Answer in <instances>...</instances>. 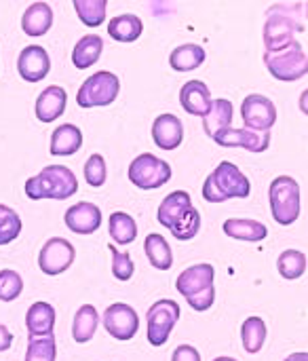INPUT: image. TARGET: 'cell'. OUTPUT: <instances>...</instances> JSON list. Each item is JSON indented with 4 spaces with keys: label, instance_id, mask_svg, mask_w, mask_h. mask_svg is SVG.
Instances as JSON below:
<instances>
[{
    "label": "cell",
    "instance_id": "obj_14",
    "mask_svg": "<svg viewBox=\"0 0 308 361\" xmlns=\"http://www.w3.org/2000/svg\"><path fill=\"white\" fill-rule=\"evenodd\" d=\"M51 70L49 53L40 44L25 47L17 57V72L27 82H40Z\"/></svg>",
    "mask_w": 308,
    "mask_h": 361
},
{
    "label": "cell",
    "instance_id": "obj_26",
    "mask_svg": "<svg viewBox=\"0 0 308 361\" xmlns=\"http://www.w3.org/2000/svg\"><path fill=\"white\" fill-rule=\"evenodd\" d=\"M101 51H104V40L97 34H87L76 42L72 51V63L80 70L91 68L101 57Z\"/></svg>",
    "mask_w": 308,
    "mask_h": 361
},
{
    "label": "cell",
    "instance_id": "obj_27",
    "mask_svg": "<svg viewBox=\"0 0 308 361\" xmlns=\"http://www.w3.org/2000/svg\"><path fill=\"white\" fill-rule=\"evenodd\" d=\"M142 32H144L142 19L131 13L112 17V21L108 23V34L118 42H133L142 36Z\"/></svg>",
    "mask_w": 308,
    "mask_h": 361
},
{
    "label": "cell",
    "instance_id": "obj_17",
    "mask_svg": "<svg viewBox=\"0 0 308 361\" xmlns=\"http://www.w3.org/2000/svg\"><path fill=\"white\" fill-rule=\"evenodd\" d=\"M66 104H68V95L63 87H47L36 97V106H34L36 118L40 123H53L66 112Z\"/></svg>",
    "mask_w": 308,
    "mask_h": 361
},
{
    "label": "cell",
    "instance_id": "obj_2",
    "mask_svg": "<svg viewBox=\"0 0 308 361\" xmlns=\"http://www.w3.org/2000/svg\"><path fill=\"white\" fill-rule=\"evenodd\" d=\"M78 190V180L74 171L66 165H49L34 178L25 182V197L32 201L55 199L66 201Z\"/></svg>",
    "mask_w": 308,
    "mask_h": 361
},
{
    "label": "cell",
    "instance_id": "obj_36",
    "mask_svg": "<svg viewBox=\"0 0 308 361\" xmlns=\"http://www.w3.org/2000/svg\"><path fill=\"white\" fill-rule=\"evenodd\" d=\"M21 233V218L15 209L0 203V245H8Z\"/></svg>",
    "mask_w": 308,
    "mask_h": 361
},
{
    "label": "cell",
    "instance_id": "obj_41",
    "mask_svg": "<svg viewBox=\"0 0 308 361\" xmlns=\"http://www.w3.org/2000/svg\"><path fill=\"white\" fill-rule=\"evenodd\" d=\"M11 345H13V334H11V330H8L6 326L0 324V353L8 351Z\"/></svg>",
    "mask_w": 308,
    "mask_h": 361
},
{
    "label": "cell",
    "instance_id": "obj_21",
    "mask_svg": "<svg viewBox=\"0 0 308 361\" xmlns=\"http://www.w3.org/2000/svg\"><path fill=\"white\" fill-rule=\"evenodd\" d=\"M53 25V8L47 2H34L21 17V27L27 36H42Z\"/></svg>",
    "mask_w": 308,
    "mask_h": 361
},
{
    "label": "cell",
    "instance_id": "obj_28",
    "mask_svg": "<svg viewBox=\"0 0 308 361\" xmlns=\"http://www.w3.org/2000/svg\"><path fill=\"white\" fill-rule=\"evenodd\" d=\"M144 252L150 260V264L159 271H169L173 264V254L171 247L167 243L165 237H161L159 233H150L144 241Z\"/></svg>",
    "mask_w": 308,
    "mask_h": 361
},
{
    "label": "cell",
    "instance_id": "obj_18",
    "mask_svg": "<svg viewBox=\"0 0 308 361\" xmlns=\"http://www.w3.org/2000/svg\"><path fill=\"white\" fill-rule=\"evenodd\" d=\"M180 104L182 108L192 116H205L211 106V93L209 87L203 80H188L180 89Z\"/></svg>",
    "mask_w": 308,
    "mask_h": 361
},
{
    "label": "cell",
    "instance_id": "obj_37",
    "mask_svg": "<svg viewBox=\"0 0 308 361\" xmlns=\"http://www.w3.org/2000/svg\"><path fill=\"white\" fill-rule=\"evenodd\" d=\"M23 292V279L17 271L4 269L0 271V300L2 302H13L19 298Z\"/></svg>",
    "mask_w": 308,
    "mask_h": 361
},
{
    "label": "cell",
    "instance_id": "obj_10",
    "mask_svg": "<svg viewBox=\"0 0 308 361\" xmlns=\"http://www.w3.org/2000/svg\"><path fill=\"white\" fill-rule=\"evenodd\" d=\"M241 116H243L245 129L269 133L271 127L277 123V108L266 95L252 93L241 104Z\"/></svg>",
    "mask_w": 308,
    "mask_h": 361
},
{
    "label": "cell",
    "instance_id": "obj_29",
    "mask_svg": "<svg viewBox=\"0 0 308 361\" xmlns=\"http://www.w3.org/2000/svg\"><path fill=\"white\" fill-rule=\"evenodd\" d=\"M97 324H99V315L95 311L93 305H82L76 315H74V322H72V336L78 345H85L93 338L95 330H97Z\"/></svg>",
    "mask_w": 308,
    "mask_h": 361
},
{
    "label": "cell",
    "instance_id": "obj_9",
    "mask_svg": "<svg viewBox=\"0 0 308 361\" xmlns=\"http://www.w3.org/2000/svg\"><path fill=\"white\" fill-rule=\"evenodd\" d=\"M146 319H148V343L152 347H163L169 341V334L180 319V305L163 298L148 309Z\"/></svg>",
    "mask_w": 308,
    "mask_h": 361
},
{
    "label": "cell",
    "instance_id": "obj_33",
    "mask_svg": "<svg viewBox=\"0 0 308 361\" xmlns=\"http://www.w3.org/2000/svg\"><path fill=\"white\" fill-rule=\"evenodd\" d=\"M74 8H76L78 19L87 27H97L106 19L108 2L106 0H74Z\"/></svg>",
    "mask_w": 308,
    "mask_h": 361
},
{
    "label": "cell",
    "instance_id": "obj_6",
    "mask_svg": "<svg viewBox=\"0 0 308 361\" xmlns=\"http://www.w3.org/2000/svg\"><path fill=\"white\" fill-rule=\"evenodd\" d=\"M264 63H266L269 72L277 80H283V82L298 80V78L307 76L308 72L307 51L298 40H292L288 47H283L279 51L264 53Z\"/></svg>",
    "mask_w": 308,
    "mask_h": 361
},
{
    "label": "cell",
    "instance_id": "obj_32",
    "mask_svg": "<svg viewBox=\"0 0 308 361\" xmlns=\"http://www.w3.org/2000/svg\"><path fill=\"white\" fill-rule=\"evenodd\" d=\"M279 275L288 281L300 279L307 273V256L298 250H285L277 260Z\"/></svg>",
    "mask_w": 308,
    "mask_h": 361
},
{
    "label": "cell",
    "instance_id": "obj_24",
    "mask_svg": "<svg viewBox=\"0 0 308 361\" xmlns=\"http://www.w3.org/2000/svg\"><path fill=\"white\" fill-rule=\"evenodd\" d=\"M224 233L237 241H252L258 243L269 237V228L258 222V220H247V218H230L224 222Z\"/></svg>",
    "mask_w": 308,
    "mask_h": 361
},
{
    "label": "cell",
    "instance_id": "obj_23",
    "mask_svg": "<svg viewBox=\"0 0 308 361\" xmlns=\"http://www.w3.org/2000/svg\"><path fill=\"white\" fill-rule=\"evenodd\" d=\"M195 205H192V199H190V195L186 192V190H175V192H171V195H167L165 199H163V203L159 205V222L165 226V228H169V226H173L188 209H192Z\"/></svg>",
    "mask_w": 308,
    "mask_h": 361
},
{
    "label": "cell",
    "instance_id": "obj_39",
    "mask_svg": "<svg viewBox=\"0 0 308 361\" xmlns=\"http://www.w3.org/2000/svg\"><path fill=\"white\" fill-rule=\"evenodd\" d=\"M108 250L112 252V275L118 279V281H129L133 277V260L127 252H118L114 245H108Z\"/></svg>",
    "mask_w": 308,
    "mask_h": 361
},
{
    "label": "cell",
    "instance_id": "obj_38",
    "mask_svg": "<svg viewBox=\"0 0 308 361\" xmlns=\"http://www.w3.org/2000/svg\"><path fill=\"white\" fill-rule=\"evenodd\" d=\"M108 169H106V159L101 154H91L85 163V180L89 186L99 188L106 184Z\"/></svg>",
    "mask_w": 308,
    "mask_h": 361
},
{
    "label": "cell",
    "instance_id": "obj_12",
    "mask_svg": "<svg viewBox=\"0 0 308 361\" xmlns=\"http://www.w3.org/2000/svg\"><path fill=\"white\" fill-rule=\"evenodd\" d=\"M101 322H104L106 332L112 338L121 341V343L131 341L137 334V330H140V317H137V313L129 305H125V302L110 305L104 311Z\"/></svg>",
    "mask_w": 308,
    "mask_h": 361
},
{
    "label": "cell",
    "instance_id": "obj_31",
    "mask_svg": "<svg viewBox=\"0 0 308 361\" xmlns=\"http://www.w3.org/2000/svg\"><path fill=\"white\" fill-rule=\"evenodd\" d=\"M108 228H110V237L116 245H129L137 237V224L125 212H114L108 220Z\"/></svg>",
    "mask_w": 308,
    "mask_h": 361
},
{
    "label": "cell",
    "instance_id": "obj_43",
    "mask_svg": "<svg viewBox=\"0 0 308 361\" xmlns=\"http://www.w3.org/2000/svg\"><path fill=\"white\" fill-rule=\"evenodd\" d=\"M214 361H239V360H235V357H218V360H214Z\"/></svg>",
    "mask_w": 308,
    "mask_h": 361
},
{
    "label": "cell",
    "instance_id": "obj_40",
    "mask_svg": "<svg viewBox=\"0 0 308 361\" xmlns=\"http://www.w3.org/2000/svg\"><path fill=\"white\" fill-rule=\"evenodd\" d=\"M171 361H201V353L192 347V345H180L173 355Z\"/></svg>",
    "mask_w": 308,
    "mask_h": 361
},
{
    "label": "cell",
    "instance_id": "obj_42",
    "mask_svg": "<svg viewBox=\"0 0 308 361\" xmlns=\"http://www.w3.org/2000/svg\"><path fill=\"white\" fill-rule=\"evenodd\" d=\"M283 361H308V353H304V351L302 353H292L290 357H285Z\"/></svg>",
    "mask_w": 308,
    "mask_h": 361
},
{
    "label": "cell",
    "instance_id": "obj_4",
    "mask_svg": "<svg viewBox=\"0 0 308 361\" xmlns=\"http://www.w3.org/2000/svg\"><path fill=\"white\" fill-rule=\"evenodd\" d=\"M214 277H216V271L211 264H195L178 277L175 288L195 311L203 313V311H209L216 300Z\"/></svg>",
    "mask_w": 308,
    "mask_h": 361
},
{
    "label": "cell",
    "instance_id": "obj_16",
    "mask_svg": "<svg viewBox=\"0 0 308 361\" xmlns=\"http://www.w3.org/2000/svg\"><path fill=\"white\" fill-rule=\"evenodd\" d=\"M152 140L161 150H175L184 140V125L175 114H161L152 123Z\"/></svg>",
    "mask_w": 308,
    "mask_h": 361
},
{
    "label": "cell",
    "instance_id": "obj_8",
    "mask_svg": "<svg viewBox=\"0 0 308 361\" xmlns=\"http://www.w3.org/2000/svg\"><path fill=\"white\" fill-rule=\"evenodd\" d=\"M129 180L133 182V186L142 190H154L171 180V167L167 161L159 159L156 154L144 152L131 161Z\"/></svg>",
    "mask_w": 308,
    "mask_h": 361
},
{
    "label": "cell",
    "instance_id": "obj_3",
    "mask_svg": "<svg viewBox=\"0 0 308 361\" xmlns=\"http://www.w3.org/2000/svg\"><path fill=\"white\" fill-rule=\"evenodd\" d=\"M252 184L247 176L230 161H222L203 184V199L209 203H224L228 199H247Z\"/></svg>",
    "mask_w": 308,
    "mask_h": 361
},
{
    "label": "cell",
    "instance_id": "obj_13",
    "mask_svg": "<svg viewBox=\"0 0 308 361\" xmlns=\"http://www.w3.org/2000/svg\"><path fill=\"white\" fill-rule=\"evenodd\" d=\"M218 146L222 148H245L247 152H264L271 146V135L260 133V131H250V129H237L228 127L216 137H211Z\"/></svg>",
    "mask_w": 308,
    "mask_h": 361
},
{
    "label": "cell",
    "instance_id": "obj_30",
    "mask_svg": "<svg viewBox=\"0 0 308 361\" xmlns=\"http://www.w3.org/2000/svg\"><path fill=\"white\" fill-rule=\"evenodd\" d=\"M266 324L262 317H247L241 326V338H243V347L250 355H256L262 351L264 343H266Z\"/></svg>",
    "mask_w": 308,
    "mask_h": 361
},
{
    "label": "cell",
    "instance_id": "obj_11",
    "mask_svg": "<svg viewBox=\"0 0 308 361\" xmlns=\"http://www.w3.org/2000/svg\"><path fill=\"white\" fill-rule=\"evenodd\" d=\"M74 258H76L74 245L61 237H53L42 245V250L38 254V267L44 275L55 277V275H61L63 271H68L72 267Z\"/></svg>",
    "mask_w": 308,
    "mask_h": 361
},
{
    "label": "cell",
    "instance_id": "obj_19",
    "mask_svg": "<svg viewBox=\"0 0 308 361\" xmlns=\"http://www.w3.org/2000/svg\"><path fill=\"white\" fill-rule=\"evenodd\" d=\"M235 116V108L228 99L220 97V99H211V106L207 110V114L203 116V129L209 137H216L218 133H222L224 129L230 127Z\"/></svg>",
    "mask_w": 308,
    "mask_h": 361
},
{
    "label": "cell",
    "instance_id": "obj_35",
    "mask_svg": "<svg viewBox=\"0 0 308 361\" xmlns=\"http://www.w3.org/2000/svg\"><path fill=\"white\" fill-rule=\"evenodd\" d=\"M169 231H171V235L175 237V239H180V241H190V239H195L197 235H199V231H201V214L192 207V209H188L173 226H169Z\"/></svg>",
    "mask_w": 308,
    "mask_h": 361
},
{
    "label": "cell",
    "instance_id": "obj_34",
    "mask_svg": "<svg viewBox=\"0 0 308 361\" xmlns=\"http://www.w3.org/2000/svg\"><path fill=\"white\" fill-rule=\"evenodd\" d=\"M55 357H57V345L53 334L27 338L25 361H55Z\"/></svg>",
    "mask_w": 308,
    "mask_h": 361
},
{
    "label": "cell",
    "instance_id": "obj_25",
    "mask_svg": "<svg viewBox=\"0 0 308 361\" xmlns=\"http://www.w3.org/2000/svg\"><path fill=\"white\" fill-rule=\"evenodd\" d=\"M205 57H207V53L201 44L186 42V44H180L171 51L169 66L175 72H190V70H197L205 61Z\"/></svg>",
    "mask_w": 308,
    "mask_h": 361
},
{
    "label": "cell",
    "instance_id": "obj_20",
    "mask_svg": "<svg viewBox=\"0 0 308 361\" xmlns=\"http://www.w3.org/2000/svg\"><path fill=\"white\" fill-rule=\"evenodd\" d=\"M25 328L30 336H49L55 328V309L49 302H34L25 313Z\"/></svg>",
    "mask_w": 308,
    "mask_h": 361
},
{
    "label": "cell",
    "instance_id": "obj_22",
    "mask_svg": "<svg viewBox=\"0 0 308 361\" xmlns=\"http://www.w3.org/2000/svg\"><path fill=\"white\" fill-rule=\"evenodd\" d=\"M82 146V131L76 125H59L51 133V154L53 157H70L78 152Z\"/></svg>",
    "mask_w": 308,
    "mask_h": 361
},
{
    "label": "cell",
    "instance_id": "obj_1",
    "mask_svg": "<svg viewBox=\"0 0 308 361\" xmlns=\"http://www.w3.org/2000/svg\"><path fill=\"white\" fill-rule=\"evenodd\" d=\"M304 11L307 2L290 4V2H277L266 13L264 23V44L266 53L279 51L288 47L292 40H296V32H304Z\"/></svg>",
    "mask_w": 308,
    "mask_h": 361
},
{
    "label": "cell",
    "instance_id": "obj_15",
    "mask_svg": "<svg viewBox=\"0 0 308 361\" xmlns=\"http://www.w3.org/2000/svg\"><path fill=\"white\" fill-rule=\"evenodd\" d=\"M66 226L76 235H93L101 226V209L93 203H76L63 216Z\"/></svg>",
    "mask_w": 308,
    "mask_h": 361
},
{
    "label": "cell",
    "instance_id": "obj_7",
    "mask_svg": "<svg viewBox=\"0 0 308 361\" xmlns=\"http://www.w3.org/2000/svg\"><path fill=\"white\" fill-rule=\"evenodd\" d=\"M121 91V82H118V76L108 72V70H101V72H95L91 74L82 87L78 89L76 93V104L80 108H99V106H110L116 95Z\"/></svg>",
    "mask_w": 308,
    "mask_h": 361
},
{
    "label": "cell",
    "instance_id": "obj_5",
    "mask_svg": "<svg viewBox=\"0 0 308 361\" xmlns=\"http://www.w3.org/2000/svg\"><path fill=\"white\" fill-rule=\"evenodd\" d=\"M269 203L273 218L281 226H290L300 216V186L290 176H279L271 182Z\"/></svg>",
    "mask_w": 308,
    "mask_h": 361
}]
</instances>
